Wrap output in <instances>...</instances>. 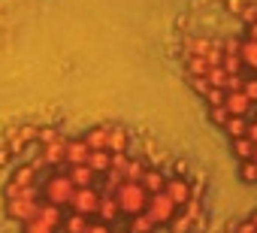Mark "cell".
Wrapping results in <instances>:
<instances>
[{"label": "cell", "instance_id": "cell-45", "mask_svg": "<svg viewBox=\"0 0 257 233\" xmlns=\"http://www.w3.org/2000/svg\"><path fill=\"white\" fill-rule=\"evenodd\" d=\"M245 34H248V40H254V43H257V22H254V25H248V28H245Z\"/></svg>", "mask_w": 257, "mask_h": 233}, {"label": "cell", "instance_id": "cell-36", "mask_svg": "<svg viewBox=\"0 0 257 233\" xmlns=\"http://www.w3.org/2000/svg\"><path fill=\"white\" fill-rule=\"evenodd\" d=\"M239 19L245 22V28H248V25H254V22H257V4H245V10L239 13Z\"/></svg>", "mask_w": 257, "mask_h": 233}, {"label": "cell", "instance_id": "cell-23", "mask_svg": "<svg viewBox=\"0 0 257 233\" xmlns=\"http://www.w3.org/2000/svg\"><path fill=\"white\" fill-rule=\"evenodd\" d=\"M221 131H227V137H230V140H242V137H245V131H248V122H245V119H236V115H230V122H227Z\"/></svg>", "mask_w": 257, "mask_h": 233}, {"label": "cell", "instance_id": "cell-38", "mask_svg": "<svg viewBox=\"0 0 257 233\" xmlns=\"http://www.w3.org/2000/svg\"><path fill=\"white\" fill-rule=\"evenodd\" d=\"M242 94H245L251 103H257V79H245V85H242Z\"/></svg>", "mask_w": 257, "mask_h": 233}, {"label": "cell", "instance_id": "cell-33", "mask_svg": "<svg viewBox=\"0 0 257 233\" xmlns=\"http://www.w3.org/2000/svg\"><path fill=\"white\" fill-rule=\"evenodd\" d=\"M221 67H224L230 76H239V70H242L245 64H242V58H239V55H224V64H221Z\"/></svg>", "mask_w": 257, "mask_h": 233}, {"label": "cell", "instance_id": "cell-7", "mask_svg": "<svg viewBox=\"0 0 257 233\" xmlns=\"http://www.w3.org/2000/svg\"><path fill=\"white\" fill-rule=\"evenodd\" d=\"M224 109H227L230 115H236V119H245L248 112H254V103H251L242 91H227V97H224Z\"/></svg>", "mask_w": 257, "mask_h": 233}, {"label": "cell", "instance_id": "cell-1", "mask_svg": "<svg viewBox=\"0 0 257 233\" xmlns=\"http://www.w3.org/2000/svg\"><path fill=\"white\" fill-rule=\"evenodd\" d=\"M115 200H118V206H121V212L124 215H143L146 212V206H149V194H146V188L140 185V182H124L118 191H115Z\"/></svg>", "mask_w": 257, "mask_h": 233}, {"label": "cell", "instance_id": "cell-34", "mask_svg": "<svg viewBox=\"0 0 257 233\" xmlns=\"http://www.w3.org/2000/svg\"><path fill=\"white\" fill-rule=\"evenodd\" d=\"M188 85H191V88H194L200 97H206V94H209V88H212V85H209L203 76H188Z\"/></svg>", "mask_w": 257, "mask_h": 233}, {"label": "cell", "instance_id": "cell-26", "mask_svg": "<svg viewBox=\"0 0 257 233\" xmlns=\"http://www.w3.org/2000/svg\"><path fill=\"white\" fill-rule=\"evenodd\" d=\"M152 230H155V224H152V218L146 212L131 218V233H152Z\"/></svg>", "mask_w": 257, "mask_h": 233}, {"label": "cell", "instance_id": "cell-25", "mask_svg": "<svg viewBox=\"0 0 257 233\" xmlns=\"http://www.w3.org/2000/svg\"><path fill=\"white\" fill-rule=\"evenodd\" d=\"M88 227H91V221H88L85 215H76V212L64 221V233H85Z\"/></svg>", "mask_w": 257, "mask_h": 233}, {"label": "cell", "instance_id": "cell-32", "mask_svg": "<svg viewBox=\"0 0 257 233\" xmlns=\"http://www.w3.org/2000/svg\"><path fill=\"white\" fill-rule=\"evenodd\" d=\"M209 119H212L218 128H224V125L230 122V112H227L224 106H209Z\"/></svg>", "mask_w": 257, "mask_h": 233}, {"label": "cell", "instance_id": "cell-16", "mask_svg": "<svg viewBox=\"0 0 257 233\" xmlns=\"http://www.w3.org/2000/svg\"><path fill=\"white\" fill-rule=\"evenodd\" d=\"M85 143H88V149L91 152H100V149H106V143H109V128H91L88 131V137H85Z\"/></svg>", "mask_w": 257, "mask_h": 233}, {"label": "cell", "instance_id": "cell-10", "mask_svg": "<svg viewBox=\"0 0 257 233\" xmlns=\"http://www.w3.org/2000/svg\"><path fill=\"white\" fill-rule=\"evenodd\" d=\"M67 176H70V182H73L76 188H91V185H94V179H97V173H94L88 164L70 167V170H67Z\"/></svg>", "mask_w": 257, "mask_h": 233}, {"label": "cell", "instance_id": "cell-27", "mask_svg": "<svg viewBox=\"0 0 257 233\" xmlns=\"http://www.w3.org/2000/svg\"><path fill=\"white\" fill-rule=\"evenodd\" d=\"M22 233H58V230H55L52 224H46L43 218H31V221L22 227Z\"/></svg>", "mask_w": 257, "mask_h": 233}, {"label": "cell", "instance_id": "cell-35", "mask_svg": "<svg viewBox=\"0 0 257 233\" xmlns=\"http://www.w3.org/2000/svg\"><path fill=\"white\" fill-rule=\"evenodd\" d=\"M224 97H227V91H221V88H209V94L203 97L209 106H224Z\"/></svg>", "mask_w": 257, "mask_h": 233}, {"label": "cell", "instance_id": "cell-24", "mask_svg": "<svg viewBox=\"0 0 257 233\" xmlns=\"http://www.w3.org/2000/svg\"><path fill=\"white\" fill-rule=\"evenodd\" d=\"M227 79H230V73H227L224 67H212V70L206 73V82H209L212 88H221V91H227Z\"/></svg>", "mask_w": 257, "mask_h": 233}, {"label": "cell", "instance_id": "cell-46", "mask_svg": "<svg viewBox=\"0 0 257 233\" xmlns=\"http://www.w3.org/2000/svg\"><path fill=\"white\" fill-rule=\"evenodd\" d=\"M248 221H251V224H257V212H254V215H251V218H248Z\"/></svg>", "mask_w": 257, "mask_h": 233}, {"label": "cell", "instance_id": "cell-21", "mask_svg": "<svg viewBox=\"0 0 257 233\" xmlns=\"http://www.w3.org/2000/svg\"><path fill=\"white\" fill-rule=\"evenodd\" d=\"M230 146H233V155H236L239 161H251V158H254V143H251L248 137H242V140H230Z\"/></svg>", "mask_w": 257, "mask_h": 233}, {"label": "cell", "instance_id": "cell-2", "mask_svg": "<svg viewBox=\"0 0 257 233\" xmlns=\"http://www.w3.org/2000/svg\"><path fill=\"white\" fill-rule=\"evenodd\" d=\"M176 203L170 200V194L167 191H161V194H152L149 197V206H146V215L152 218V224L158 227V224H170L173 218H176Z\"/></svg>", "mask_w": 257, "mask_h": 233}, {"label": "cell", "instance_id": "cell-13", "mask_svg": "<svg viewBox=\"0 0 257 233\" xmlns=\"http://www.w3.org/2000/svg\"><path fill=\"white\" fill-rule=\"evenodd\" d=\"M140 185H143V188H146V194L152 197V194H161V191H164L167 176H164L161 170H146V176L140 179Z\"/></svg>", "mask_w": 257, "mask_h": 233}, {"label": "cell", "instance_id": "cell-9", "mask_svg": "<svg viewBox=\"0 0 257 233\" xmlns=\"http://www.w3.org/2000/svg\"><path fill=\"white\" fill-rule=\"evenodd\" d=\"M88 158H91V149L85 140H67V167L88 164Z\"/></svg>", "mask_w": 257, "mask_h": 233}, {"label": "cell", "instance_id": "cell-28", "mask_svg": "<svg viewBox=\"0 0 257 233\" xmlns=\"http://www.w3.org/2000/svg\"><path fill=\"white\" fill-rule=\"evenodd\" d=\"M25 146H31V143H37V134H40V128H34V125H22V128H16L13 131Z\"/></svg>", "mask_w": 257, "mask_h": 233}, {"label": "cell", "instance_id": "cell-47", "mask_svg": "<svg viewBox=\"0 0 257 233\" xmlns=\"http://www.w3.org/2000/svg\"><path fill=\"white\" fill-rule=\"evenodd\" d=\"M251 161H254V164H257V146H254V158H251Z\"/></svg>", "mask_w": 257, "mask_h": 233}, {"label": "cell", "instance_id": "cell-14", "mask_svg": "<svg viewBox=\"0 0 257 233\" xmlns=\"http://www.w3.org/2000/svg\"><path fill=\"white\" fill-rule=\"evenodd\" d=\"M218 46H221V43H215V40H206V37H191L185 49H188V55H200V58H206V55H209L212 49H218Z\"/></svg>", "mask_w": 257, "mask_h": 233}, {"label": "cell", "instance_id": "cell-12", "mask_svg": "<svg viewBox=\"0 0 257 233\" xmlns=\"http://www.w3.org/2000/svg\"><path fill=\"white\" fill-rule=\"evenodd\" d=\"M127 143H131V137H127L124 128H109V143H106V152H109V155L127 152Z\"/></svg>", "mask_w": 257, "mask_h": 233}, {"label": "cell", "instance_id": "cell-37", "mask_svg": "<svg viewBox=\"0 0 257 233\" xmlns=\"http://www.w3.org/2000/svg\"><path fill=\"white\" fill-rule=\"evenodd\" d=\"M127 164H131V155H127V152H121V155H112V167H109V170H118V173H124V170H127Z\"/></svg>", "mask_w": 257, "mask_h": 233}, {"label": "cell", "instance_id": "cell-41", "mask_svg": "<svg viewBox=\"0 0 257 233\" xmlns=\"http://www.w3.org/2000/svg\"><path fill=\"white\" fill-rule=\"evenodd\" d=\"M245 137H248V140L257 146V119H254V122H248V131H245Z\"/></svg>", "mask_w": 257, "mask_h": 233}, {"label": "cell", "instance_id": "cell-48", "mask_svg": "<svg viewBox=\"0 0 257 233\" xmlns=\"http://www.w3.org/2000/svg\"><path fill=\"white\" fill-rule=\"evenodd\" d=\"M254 112H257V106H254Z\"/></svg>", "mask_w": 257, "mask_h": 233}, {"label": "cell", "instance_id": "cell-42", "mask_svg": "<svg viewBox=\"0 0 257 233\" xmlns=\"http://www.w3.org/2000/svg\"><path fill=\"white\" fill-rule=\"evenodd\" d=\"M227 7H230V13H236V16H239V13L245 10V0H227Z\"/></svg>", "mask_w": 257, "mask_h": 233}, {"label": "cell", "instance_id": "cell-43", "mask_svg": "<svg viewBox=\"0 0 257 233\" xmlns=\"http://www.w3.org/2000/svg\"><path fill=\"white\" fill-rule=\"evenodd\" d=\"M10 155H13V152H10L7 146H0V167H7V164H10Z\"/></svg>", "mask_w": 257, "mask_h": 233}, {"label": "cell", "instance_id": "cell-30", "mask_svg": "<svg viewBox=\"0 0 257 233\" xmlns=\"http://www.w3.org/2000/svg\"><path fill=\"white\" fill-rule=\"evenodd\" d=\"M170 224H173V227H170V230H173V233H188V230H191V227H194V218H191V215H185V212H182V215H176V218H173V221H170Z\"/></svg>", "mask_w": 257, "mask_h": 233}, {"label": "cell", "instance_id": "cell-4", "mask_svg": "<svg viewBox=\"0 0 257 233\" xmlns=\"http://www.w3.org/2000/svg\"><path fill=\"white\" fill-rule=\"evenodd\" d=\"M100 191L91 185V188H76V194H73V200H70V209L76 212V215H97V209H100Z\"/></svg>", "mask_w": 257, "mask_h": 233}, {"label": "cell", "instance_id": "cell-3", "mask_svg": "<svg viewBox=\"0 0 257 233\" xmlns=\"http://www.w3.org/2000/svg\"><path fill=\"white\" fill-rule=\"evenodd\" d=\"M73 194H76V185L70 182V176H52L49 182H46V203H55V206H70V200H73Z\"/></svg>", "mask_w": 257, "mask_h": 233}, {"label": "cell", "instance_id": "cell-31", "mask_svg": "<svg viewBox=\"0 0 257 233\" xmlns=\"http://www.w3.org/2000/svg\"><path fill=\"white\" fill-rule=\"evenodd\" d=\"M239 176H242V182H257V164L254 161H242L239 164Z\"/></svg>", "mask_w": 257, "mask_h": 233}, {"label": "cell", "instance_id": "cell-18", "mask_svg": "<svg viewBox=\"0 0 257 233\" xmlns=\"http://www.w3.org/2000/svg\"><path fill=\"white\" fill-rule=\"evenodd\" d=\"M185 70H188V76H203V79H206V73H209L212 67H209L206 58H200V55H185Z\"/></svg>", "mask_w": 257, "mask_h": 233}, {"label": "cell", "instance_id": "cell-6", "mask_svg": "<svg viewBox=\"0 0 257 233\" xmlns=\"http://www.w3.org/2000/svg\"><path fill=\"white\" fill-rule=\"evenodd\" d=\"M7 212H10V218L28 224L31 218H37L40 203H37V200H7Z\"/></svg>", "mask_w": 257, "mask_h": 233}, {"label": "cell", "instance_id": "cell-22", "mask_svg": "<svg viewBox=\"0 0 257 233\" xmlns=\"http://www.w3.org/2000/svg\"><path fill=\"white\" fill-rule=\"evenodd\" d=\"M239 58H242V64H245V67H251V70H257V43H254V40H242V49H239Z\"/></svg>", "mask_w": 257, "mask_h": 233}, {"label": "cell", "instance_id": "cell-20", "mask_svg": "<svg viewBox=\"0 0 257 233\" xmlns=\"http://www.w3.org/2000/svg\"><path fill=\"white\" fill-rule=\"evenodd\" d=\"M146 161L137 155V158H131V164H127V170H124V182H140L143 176H146Z\"/></svg>", "mask_w": 257, "mask_h": 233}, {"label": "cell", "instance_id": "cell-5", "mask_svg": "<svg viewBox=\"0 0 257 233\" xmlns=\"http://www.w3.org/2000/svg\"><path fill=\"white\" fill-rule=\"evenodd\" d=\"M164 191L170 194V200H173L176 206H185V203L194 197V191H191V182H188V179H179V176H167V185H164Z\"/></svg>", "mask_w": 257, "mask_h": 233}, {"label": "cell", "instance_id": "cell-44", "mask_svg": "<svg viewBox=\"0 0 257 233\" xmlns=\"http://www.w3.org/2000/svg\"><path fill=\"white\" fill-rule=\"evenodd\" d=\"M188 170H191V167H188V161H185V158H179V161H176V173H179V176H185Z\"/></svg>", "mask_w": 257, "mask_h": 233}, {"label": "cell", "instance_id": "cell-19", "mask_svg": "<svg viewBox=\"0 0 257 233\" xmlns=\"http://www.w3.org/2000/svg\"><path fill=\"white\" fill-rule=\"evenodd\" d=\"M88 167H91L94 173H109V167H112V155H109L106 149H100V152H91V158H88Z\"/></svg>", "mask_w": 257, "mask_h": 233}, {"label": "cell", "instance_id": "cell-8", "mask_svg": "<svg viewBox=\"0 0 257 233\" xmlns=\"http://www.w3.org/2000/svg\"><path fill=\"white\" fill-rule=\"evenodd\" d=\"M40 158H43V167H64L67 164V140H58L52 146H43L40 149Z\"/></svg>", "mask_w": 257, "mask_h": 233}, {"label": "cell", "instance_id": "cell-15", "mask_svg": "<svg viewBox=\"0 0 257 233\" xmlns=\"http://www.w3.org/2000/svg\"><path fill=\"white\" fill-rule=\"evenodd\" d=\"M37 218H43L46 224H52L55 230L64 224V215H61V206H55V203H40V212H37Z\"/></svg>", "mask_w": 257, "mask_h": 233}, {"label": "cell", "instance_id": "cell-29", "mask_svg": "<svg viewBox=\"0 0 257 233\" xmlns=\"http://www.w3.org/2000/svg\"><path fill=\"white\" fill-rule=\"evenodd\" d=\"M58 140H64L58 128H40V134H37V143H40V146H52V143H58Z\"/></svg>", "mask_w": 257, "mask_h": 233}, {"label": "cell", "instance_id": "cell-11", "mask_svg": "<svg viewBox=\"0 0 257 233\" xmlns=\"http://www.w3.org/2000/svg\"><path fill=\"white\" fill-rule=\"evenodd\" d=\"M97 215H100L103 224H109V221H115V218L121 215V206H118L115 194H103V197H100V209H97Z\"/></svg>", "mask_w": 257, "mask_h": 233}, {"label": "cell", "instance_id": "cell-40", "mask_svg": "<svg viewBox=\"0 0 257 233\" xmlns=\"http://www.w3.org/2000/svg\"><path fill=\"white\" fill-rule=\"evenodd\" d=\"M85 233H112V227H109V224H103V221H97V224H91Z\"/></svg>", "mask_w": 257, "mask_h": 233}, {"label": "cell", "instance_id": "cell-17", "mask_svg": "<svg viewBox=\"0 0 257 233\" xmlns=\"http://www.w3.org/2000/svg\"><path fill=\"white\" fill-rule=\"evenodd\" d=\"M37 173H40V170L28 164V167H19V170L13 173V179H10V182H13V185H19V188H28V185H37Z\"/></svg>", "mask_w": 257, "mask_h": 233}, {"label": "cell", "instance_id": "cell-39", "mask_svg": "<svg viewBox=\"0 0 257 233\" xmlns=\"http://www.w3.org/2000/svg\"><path fill=\"white\" fill-rule=\"evenodd\" d=\"M242 85H245L242 76H230V79H227V91H242Z\"/></svg>", "mask_w": 257, "mask_h": 233}]
</instances>
